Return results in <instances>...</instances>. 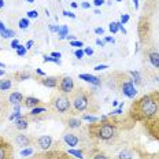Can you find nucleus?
<instances>
[{
    "label": "nucleus",
    "mask_w": 159,
    "mask_h": 159,
    "mask_svg": "<svg viewBox=\"0 0 159 159\" xmlns=\"http://www.w3.org/2000/svg\"><path fill=\"white\" fill-rule=\"evenodd\" d=\"M158 95H146L137 102H134L130 107V115L136 121H148L156 117L159 113Z\"/></svg>",
    "instance_id": "1"
},
{
    "label": "nucleus",
    "mask_w": 159,
    "mask_h": 159,
    "mask_svg": "<svg viewBox=\"0 0 159 159\" xmlns=\"http://www.w3.org/2000/svg\"><path fill=\"white\" fill-rule=\"evenodd\" d=\"M89 133L99 140L108 141L117 134V129H115V125L113 122L106 119V121H100V123L96 122L89 123Z\"/></svg>",
    "instance_id": "2"
},
{
    "label": "nucleus",
    "mask_w": 159,
    "mask_h": 159,
    "mask_svg": "<svg viewBox=\"0 0 159 159\" xmlns=\"http://www.w3.org/2000/svg\"><path fill=\"white\" fill-rule=\"evenodd\" d=\"M73 106H74L75 111H85L89 107V99L85 95V92H80L78 89L77 93H74V98H73Z\"/></svg>",
    "instance_id": "3"
},
{
    "label": "nucleus",
    "mask_w": 159,
    "mask_h": 159,
    "mask_svg": "<svg viewBox=\"0 0 159 159\" xmlns=\"http://www.w3.org/2000/svg\"><path fill=\"white\" fill-rule=\"evenodd\" d=\"M52 106H54V108H55L58 113L65 114L70 110V100H69V98L65 96V95H59V96H56V98L52 100Z\"/></svg>",
    "instance_id": "4"
},
{
    "label": "nucleus",
    "mask_w": 159,
    "mask_h": 159,
    "mask_svg": "<svg viewBox=\"0 0 159 159\" xmlns=\"http://www.w3.org/2000/svg\"><path fill=\"white\" fill-rule=\"evenodd\" d=\"M119 88H121V92L129 99H133L137 95V91H136V88H134L132 80H125V81H122Z\"/></svg>",
    "instance_id": "5"
},
{
    "label": "nucleus",
    "mask_w": 159,
    "mask_h": 159,
    "mask_svg": "<svg viewBox=\"0 0 159 159\" xmlns=\"http://www.w3.org/2000/svg\"><path fill=\"white\" fill-rule=\"evenodd\" d=\"M59 91L62 92V93H72L73 89H74V81H73L72 77H62L60 80H59Z\"/></svg>",
    "instance_id": "6"
},
{
    "label": "nucleus",
    "mask_w": 159,
    "mask_h": 159,
    "mask_svg": "<svg viewBox=\"0 0 159 159\" xmlns=\"http://www.w3.org/2000/svg\"><path fill=\"white\" fill-rule=\"evenodd\" d=\"M11 155H13V147L0 137V159H11Z\"/></svg>",
    "instance_id": "7"
},
{
    "label": "nucleus",
    "mask_w": 159,
    "mask_h": 159,
    "mask_svg": "<svg viewBox=\"0 0 159 159\" xmlns=\"http://www.w3.org/2000/svg\"><path fill=\"white\" fill-rule=\"evenodd\" d=\"M37 144H39V147L41 149H48L49 147L52 146V137L51 136H47V134L40 136L39 139H37Z\"/></svg>",
    "instance_id": "8"
},
{
    "label": "nucleus",
    "mask_w": 159,
    "mask_h": 159,
    "mask_svg": "<svg viewBox=\"0 0 159 159\" xmlns=\"http://www.w3.org/2000/svg\"><path fill=\"white\" fill-rule=\"evenodd\" d=\"M40 82L47 88H56L59 84V78L58 77H44L40 80Z\"/></svg>",
    "instance_id": "9"
},
{
    "label": "nucleus",
    "mask_w": 159,
    "mask_h": 159,
    "mask_svg": "<svg viewBox=\"0 0 159 159\" xmlns=\"http://www.w3.org/2000/svg\"><path fill=\"white\" fill-rule=\"evenodd\" d=\"M63 140H65V143L67 144L69 147H72V148H74L75 146H78V143H80V139H78L75 134H72V133H67L63 136Z\"/></svg>",
    "instance_id": "10"
},
{
    "label": "nucleus",
    "mask_w": 159,
    "mask_h": 159,
    "mask_svg": "<svg viewBox=\"0 0 159 159\" xmlns=\"http://www.w3.org/2000/svg\"><path fill=\"white\" fill-rule=\"evenodd\" d=\"M15 144L16 146H19V147H28L30 144V139L28 136H26V134H16L15 136Z\"/></svg>",
    "instance_id": "11"
},
{
    "label": "nucleus",
    "mask_w": 159,
    "mask_h": 159,
    "mask_svg": "<svg viewBox=\"0 0 159 159\" xmlns=\"http://www.w3.org/2000/svg\"><path fill=\"white\" fill-rule=\"evenodd\" d=\"M23 100H25V99H23V95L21 93V92H14V93L10 95V98H8V102H10L11 104H14V106L21 104Z\"/></svg>",
    "instance_id": "12"
},
{
    "label": "nucleus",
    "mask_w": 159,
    "mask_h": 159,
    "mask_svg": "<svg viewBox=\"0 0 159 159\" xmlns=\"http://www.w3.org/2000/svg\"><path fill=\"white\" fill-rule=\"evenodd\" d=\"M40 103H41L40 99L33 98V96H28V98H25V100H23L25 107H28V108H34V107H37Z\"/></svg>",
    "instance_id": "13"
},
{
    "label": "nucleus",
    "mask_w": 159,
    "mask_h": 159,
    "mask_svg": "<svg viewBox=\"0 0 159 159\" xmlns=\"http://www.w3.org/2000/svg\"><path fill=\"white\" fill-rule=\"evenodd\" d=\"M80 80H84V81L89 82V84H93V85H100V78L95 77L92 74H80Z\"/></svg>",
    "instance_id": "14"
},
{
    "label": "nucleus",
    "mask_w": 159,
    "mask_h": 159,
    "mask_svg": "<svg viewBox=\"0 0 159 159\" xmlns=\"http://www.w3.org/2000/svg\"><path fill=\"white\" fill-rule=\"evenodd\" d=\"M148 59H149V63L154 66L155 69H159V52L152 51L148 54Z\"/></svg>",
    "instance_id": "15"
},
{
    "label": "nucleus",
    "mask_w": 159,
    "mask_h": 159,
    "mask_svg": "<svg viewBox=\"0 0 159 159\" xmlns=\"http://www.w3.org/2000/svg\"><path fill=\"white\" fill-rule=\"evenodd\" d=\"M14 123H15V128H16V129H19V130H25L26 128L29 126V122H28V119H26V118H23V117L15 119V121H14Z\"/></svg>",
    "instance_id": "16"
},
{
    "label": "nucleus",
    "mask_w": 159,
    "mask_h": 159,
    "mask_svg": "<svg viewBox=\"0 0 159 159\" xmlns=\"http://www.w3.org/2000/svg\"><path fill=\"white\" fill-rule=\"evenodd\" d=\"M14 77H15L16 81H25V80H29L32 75H30V73H28V72H19V73H16Z\"/></svg>",
    "instance_id": "17"
},
{
    "label": "nucleus",
    "mask_w": 159,
    "mask_h": 159,
    "mask_svg": "<svg viewBox=\"0 0 159 159\" xmlns=\"http://www.w3.org/2000/svg\"><path fill=\"white\" fill-rule=\"evenodd\" d=\"M67 125L69 128H72V129H77V128L81 126V119H77V118H70L67 121Z\"/></svg>",
    "instance_id": "18"
},
{
    "label": "nucleus",
    "mask_w": 159,
    "mask_h": 159,
    "mask_svg": "<svg viewBox=\"0 0 159 159\" xmlns=\"http://www.w3.org/2000/svg\"><path fill=\"white\" fill-rule=\"evenodd\" d=\"M58 36H59V39H60V40L66 39V37L69 36V28H67V26H66V25L60 26V29H59V32H58Z\"/></svg>",
    "instance_id": "19"
},
{
    "label": "nucleus",
    "mask_w": 159,
    "mask_h": 159,
    "mask_svg": "<svg viewBox=\"0 0 159 159\" xmlns=\"http://www.w3.org/2000/svg\"><path fill=\"white\" fill-rule=\"evenodd\" d=\"M0 36L3 37V39H10V37H14L15 36V32L11 29H4L0 32Z\"/></svg>",
    "instance_id": "20"
},
{
    "label": "nucleus",
    "mask_w": 159,
    "mask_h": 159,
    "mask_svg": "<svg viewBox=\"0 0 159 159\" xmlns=\"http://www.w3.org/2000/svg\"><path fill=\"white\" fill-rule=\"evenodd\" d=\"M11 88L10 80H0V91H8Z\"/></svg>",
    "instance_id": "21"
},
{
    "label": "nucleus",
    "mask_w": 159,
    "mask_h": 159,
    "mask_svg": "<svg viewBox=\"0 0 159 159\" xmlns=\"http://www.w3.org/2000/svg\"><path fill=\"white\" fill-rule=\"evenodd\" d=\"M19 104L18 106H15V110H14V113L10 115V121H15V119H18V118H21L22 115H21V113H19Z\"/></svg>",
    "instance_id": "22"
},
{
    "label": "nucleus",
    "mask_w": 159,
    "mask_h": 159,
    "mask_svg": "<svg viewBox=\"0 0 159 159\" xmlns=\"http://www.w3.org/2000/svg\"><path fill=\"white\" fill-rule=\"evenodd\" d=\"M132 152L130 151H128V149H122L119 152V155H118V158L119 159H132Z\"/></svg>",
    "instance_id": "23"
},
{
    "label": "nucleus",
    "mask_w": 159,
    "mask_h": 159,
    "mask_svg": "<svg viewBox=\"0 0 159 159\" xmlns=\"http://www.w3.org/2000/svg\"><path fill=\"white\" fill-rule=\"evenodd\" d=\"M67 152H69V155H73V156H74V158H78V159H84V156H82V152H81V151H78V149L72 148V149H69Z\"/></svg>",
    "instance_id": "24"
},
{
    "label": "nucleus",
    "mask_w": 159,
    "mask_h": 159,
    "mask_svg": "<svg viewBox=\"0 0 159 159\" xmlns=\"http://www.w3.org/2000/svg\"><path fill=\"white\" fill-rule=\"evenodd\" d=\"M43 113H47V110L44 107H39V106L30 110V115H40V114H43Z\"/></svg>",
    "instance_id": "25"
},
{
    "label": "nucleus",
    "mask_w": 159,
    "mask_h": 159,
    "mask_svg": "<svg viewBox=\"0 0 159 159\" xmlns=\"http://www.w3.org/2000/svg\"><path fill=\"white\" fill-rule=\"evenodd\" d=\"M129 74L133 77V80L132 81L134 82L136 85H139V84H141V78H140V74H139V72H129Z\"/></svg>",
    "instance_id": "26"
},
{
    "label": "nucleus",
    "mask_w": 159,
    "mask_h": 159,
    "mask_svg": "<svg viewBox=\"0 0 159 159\" xmlns=\"http://www.w3.org/2000/svg\"><path fill=\"white\" fill-rule=\"evenodd\" d=\"M119 23L121 22H111L110 25H108V29H110L111 33H117L118 30H119Z\"/></svg>",
    "instance_id": "27"
},
{
    "label": "nucleus",
    "mask_w": 159,
    "mask_h": 159,
    "mask_svg": "<svg viewBox=\"0 0 159 159\" xmlns=\"http://www.w3.org/2000/svg\"><path fill=\"white\" fill-rule=\"evenodd\" d=\"M29 18H22L19 19V29H28L29 28Z\"/></svg>",
    "instance_id": "28"
},
{
    "label": "nucleus",
    "mask_w": 159,
    "mask_h": 159,
    "mask_svg": "<svg viewBox=\"0 0 159 159\" xmlns=\"http://www.w3.org/2000/svg\"><path fill=\"white\" fill-rule=\"evenodd\" d=\"M26 52H28L26 47L22 46V44H19V46H18V48H16V54H18V56H25Z\"/></svg>",
    "instance_id": "29"
},
{
    "label": "nucleus",
    "mask_w": 159,
    "mask_h": 159,
    "mask_svg": "<svg viewBox=\"0 0 159 159\" xmlns=\"http://www.w3.org/2000/svg\"><path fill=\"white\" fill-rule=\"evenodd\" d=\"M122 108H123V103H121L119 107H118L117 110H113V111H111L108 117H113V115H119V114H122Z\"/></svg>",
    "instance_id": "30"
},
{
    "label": "nucleus",
    "mask_w": 159,
    "mask_h": 159,
    "mask_svg": "<svg viewBox=\"0 0 159 159\" xmlns=\"http://www.w3.org/2000/svg\"><path fill=\"white\" fill-rule=\"evenodd\" d=\"M82 119L88 121V122H98L99 118L98 117H93V115H82Z\"/></svg>",
    "instance_id": "31"
},
{
    "label": "nucleus",
    "mask_w": 159,
    "mask_h": 159,
    "mask_svg": "<svg viewBox=\"0 0 159 159\" xmlns=\"http://www.w3.org/2000/svg\"><path fill=\"white\" fill-rule=\"evenodd\" d=\"M33 154V149L29 148V147H26V148H23L22 151H21V156H29Z\"/></svg>",
    "instance_id": "32"
},
{
    "label": "nucleus",
    "mask_w": 159,
    "mask_h": 159,
    "mask_svg": "<svg viewBox=\"0 0 159 159\" xmlns=\"http://www.w3.org/2000/svg\"><path fill=\"white\" fill-rule=\"evenodd\" d=\"M70 46L81 48V47H84V43H82V41H78V40H73V41H70Z\"/></svg>",
    "instance_id": "33"
},
{
    "label": "nucleus",
    "mask_w": 159,
    "mask_h": 159,
    "mask_svg": "<svg viewBox=\"0 0 159 159\" xmlns=\"http://www.w3.org/2000/svg\"><path fill=\"white\" fill-rule=\"evenodd\" d=\"M37 16H39V11H37V10L28 11V18H37Z\"/></svg>",
    "instance_id": "34"
},
{
    "label": "nucleus",
    "mask_w": 159,
    "mask_h": 159,
    "mask_svg": "<svg viewBox=\"0 0 159 159\" xmlns=\"http://www.w3.org/2000/svg\"><path fill=\"white\" fill-rule=\"evenodd\" d=\"M74 55H75V58H78V59H81V58H84V49H81V48H78L77 51L74 52Z\"/></svg>",
    "instance_id": "35"
},
{
    "label": "nucleus",
    "mask_w": 159,
    "mask_h": 159,
    "mask_svg": "<svg viewBox=\"0 0 159 159\" xmlns=\"http://www.w3.org/2000/svg\"><path fill=\"white\" fill-rule=\"evenodd\" d=\"M128 21H129V15H128V14H122V15H121V21H119V22L122 23V25H125Z\"/></svg>",
    "instance_id": "36"
},
{
    "label": "nucleus",
    "mask_w": 159,
    "mask_h": 159,
    "mask_svg": "<svg viewBox=\"0 0 159 159\" xmlns=\"http://www.w3.org/2000/svg\"><path fill=\"white\" fill-rule=\"evenodd\" d=\"M104 69H108V65H98V66H95V70H96V72H102V70H104Z\"/></svg>",
    "instance_id": "37"
},
{
    "label": "nucleus",
    "mask_w": 159,
    "mask_h": 159,
    "mask_svg": "<svg viewBox=\"0 0 159 159\" xmlns=\"http://www.w3.org/2000/svg\"><path fill=\"white\" fill-rule=\"evenodd\" d=\"M18 46H19V41H18L16 39H14L13 41H11V48H13V49H16V48H18Z\"/></svg>",
    "instance_id": "38"
},
{
    "label": "nucleus",
    "mask_w": 159,
    "mask_h": 159,
    "mask_svg": "<svg viewBox=\"0 0 159 159\" xmlns=\"http://www.w3.org/2000/svg\"><path fill=\"white\" fill-rule=\"evenodd\" d=\"M59 29H60V28H59V26H56V25H49V30H51L52 33H58Z\"/></svg>",
    "instance_id": "39"
},
{
    "label": "nucleus",
    "mask_w": 159,
    "mask_h": 159,
    "mask_svg": "<svg viewBox=\"0 0 159 159\" xmlns=\"http://www.w3.org/2000/svg\"><path fill=\"white\" fill-rule=\"evenodd\" d=\"M84 54H85V55H88V56H91V55H93V49L89 48V47H87V48L84 49Z\"/></svg>",
    "instance_id": "40"
},
{
    "label": "nucleus",
    "mask_w": 159,
    "mask_h": 159,
    "mask_svg": "<svg viewBox=\"0 0 159 159\" xmlns=\"http://www.w3.org/2000/svg\"><path fill=\"white\" fill-rule=\"evenodd\" d=\"M63 15H65V16H70V18H73V19L75 18V14L74 13H70V11H67V10L63 11Z\"/></svg>",
    "instance_id": "41"
},
{
    "label": "nucleus",
    "mask_w": 159,
    "mask_h": 159,
    "mask_svg": "<svg viewBox=\"0 0 159 159\" xmlns=\"http://www.w3.org/2000/svg\"><path fill=\"white\" fill-rule=\"evenodd\" d=\"M106 3V0H93V4L96 7H100V6H103V4Z\"/></svg>",
    "instance_id": "42"
},
{
    "label": "nucleus",
    "mask_w": 159,
    "mask_h": 159,
    "mask_svg": "<svg viewBox=\"0 0 159 159\" xmlns=\"http://www.w3.org/2000/svg\"><path fill=\"white\" fill-rule=\"evenodd\" d=\"M33 46H34V41H33V40H29V41L26 43V49L33 48Z\"/></svg>",
    "instance_id": "43"
},
{
    "label": "nucleus",
    "mask_w": 159,
    "mask_h": 159,
    "mask_svg": "<svg viewBox=\"0 0 159 159\" xmlns=\"http://www.w3.org/2000/svg\"><path fill=\"white\" fill-rule=\"evenodd\" d=\"M92 159H107V156L103 155V154H96V155H95Z\"/></svg>",
    "instance_id": "44"
},
{
    "label": "nucleus",
    "mask_w": 159,
    "mask_h": 159,
    "mask_svg": "<svg viewBox=\"0 0 159 159\" xmlns=\"http://www.w3.org/2000/svg\"><path fill=\"white\" fill-rule=\"evenodd\" d=\"M81 7H82V8H85V10H88V8H91V3H88V1H82Z\"/></svg>",
    "instance_id": "45"
},
{
    "label": "nucleus",
    "mask_w": 159,
    "mask_h": 159,
    "mask_svg": "<svg viewBox=\"0 0 159 159\" xmlns=\"http://www.w3.org/2000/svg\"><path fill=\"white\" fill-rule=\"evenodd\" d=\"M95 33L100 36V34H103V33H104V29H103V28H96V29H95Z\"/></svg>",
    "instance_id": "46"
},
{
    "label": "nucleus",
    "mask_w": 159,
    "mask_h": 159,
    "mask_svg": "<svg viewBox=\"0 0 159 159\" xmlns=\"http://www.w3.org/2000/svg\"><path fill=\"white\" fill-rule=\"evenodd\" d=\"M104 43H111V44H114L115 40H114V37H106V39H104Z\"/></svg>",
    "instance_id": "47"
},
{
    "label": "nucleus",
    "mask_w": 159,
    "mask_h": 159,
    "mask_svg": "<svg viewBox=\"0 0 159 159\" xmlns=\"http://www.w3.org/2000/svg\"><path fill=\"white\" fill-rule=\"evenodd\" d=\"M51 56L52 58H56V59H60V52H52Z\"/></svg>",
    "instance_id": "48"
},
{
    "label": "nucleus",
    "mask_w": 159,
    "mask_h": 159,
    "mask_svg": "<svg viewBox=\"0 0 159 159\" xmlns=\"http://www.w3.org/2000/svg\"><path fill=\"white\" fill-rule=\"evenodd\" d=\"M96 44H98V46H100V47H104V46H106V43H104L103 40H100V39L96 40Z\"/></svg>",
    "instance_id": "49"
},
{
    "label": "nucleus",
    "mask_w": 159,
    "mask_h": 159,
    "mask_svg": "<svg viewBox=\"0 0 159 159\" xmlns=\"http://www.w3.org/2000/svg\"><path fill=\"white\" fill-rule=\"evenodd\" d=\"M119 32H121V33H123V34H126V29L123 28L122 23H119Z\"/></svg>",
    "instance_id": "50"
},
{
    "label": "nucleus",
    "mask_w": 159,
    "mask_h": 159,
    "mask_svg": "<svg viewBox=\"0 0 159 159\" xmlns=\"http://www.w3.org/2000/svg\"><path fill=\"white\" fill-rule=\"evenodd\" d=\"M36 73H37V74H40V75H46V73L43 72V70H40V69H36Z\"/></svg>",
    "instance_id": "51"
},
{
    "label": "nucleus",
    "mask_w": 159,
    "mask_h": 159,
    "mask_svg": "<svg viewBox=\"0 0 159 159\" xmlns=\"http://www.w3.org/2000/svg\"><path fill=\"white\" fill-rule=\"evenodd\" d=\"M4 29H7V28L4 26V23L1 22V21H0V32H1V30H4Z\"/></svg>",
    "instance_id": "52"
},
{
    "label": "nucleus",
    "mask_w": 159,
    "mask_h": 159,
    "mask_svg": "<svg viewBox=\"0 0 159 159\" xmlns=\"http://www.w3.org/2000/svg\"><path fill=\"white\" fill-rule=\"evenodd\" d=\"M66 39H67V40H70V41H73V40H75V36H67Z\"/></svg>",
    "instance_id": "53"
},
{
    "label": "nucleus",
    "mask_w": 159,
    "mask_h": 159,
    "mask_svg": "<svg viewBox=\"0 0 159 159\" xmlns=\"http://www.w3.org/2000/svg\"><path fill=\"white\" fill-rule=\"evenodd\" d=\"M133 3H134V7L139 8V0H133Z\"/></svg>",
    "instance_id": "54"
},
{
    "label": "nucleus",
    "mask_w": 159,
    "mask_h": 159,
    "mask_svg": "<svg viewBox=\"0 0 159 159\" xmlns=\"http://www.w3.org/2000/svg\"><path fill=\"white\" fill-rule=\"evenodd\" d=\"M72 7H73V8H77V7H78V4L75 3V1H73V3H72Z\"/></svg>",
    "instance_id": "55"
},
{
    "label": "nucleus",
    "mask_w": 159,
    "mask_h": 159,
    "mask_svg": "<svg viewBox=\"0 0 159 159\" xmlns=\"http://www.w3.org/2000/svg\"><path fill=\"white\" fill-rule=\"evenodd\" d=\"M3 7H4V1H3V0H0V10H1Z\"/></svg>",
    "instance_id": "56"
},
{
    "label": "nucleus",
    "mask_w": 159,
    "mask_h": 159,
    "mask_svg": "<svg viewBox=\"0 0 159 159\" xmlns=\"http://www.w3.org/2000/svg\"><path fill=\"white\" fill-rule=\"evenodd\" d=\"M1 75H4V70H0V77H1Z\"/></svg>",
    "instance_id": "57"
},
{
    "label": "nucleus",
    "mask_w": 159,
    "mask_h": 159,
    "mask_svg": "<svg viewBox=\"0 0 159 159\" xmlns=\"http://www.w3.org/2000/svg\"><path fill=\"white\" fill-rule=\"evenodd\" d=\"M0 67H3V69L6 67V66H4V63H1V62H0Z\"/></svg>",
    "instance_id": "58"
},
{
    "label": "nucleus",
    "mask_w": 159,
    "mask_h": 159,
    "mask_svg": "<svg viewBox=\"0 0 159 159\" xmlns=\"http://www.w3.org/2000/svg\"><path fill=\"white\" fill-rule=\"evenodd\" d=\"M28 3H34V0H26Z\"/></svg>",
    "instance_id": "59"
},
{
    "label": "nucleus",
    "mask_w": 159,
    "mask_h": 159,
    "mask_svg": "<svg viewBox=\"0 0 159 159\" xmlns=\"http://www.w3.org/2000/svg\"><path fill=\"white\" fill-rule=\"evenodd\" d=\"M117 1H122V0H117Z\"/></svg>",
    "instance_id": "60"
},
{
    "label": "nucleus",
    "mask_w": 159,
    "mask_h": 159,
    "mask_svg": "<svg viewBox=\"0 0 159 159\" xmlns=\"http://www.w3.org/2000/svg\"><path fill=\"white\" fill-rule=\"evenodd\" d=\"M158 100H159V95H158Z\"/></svg>",
    "instance_id": "61"
}]
</instances>
